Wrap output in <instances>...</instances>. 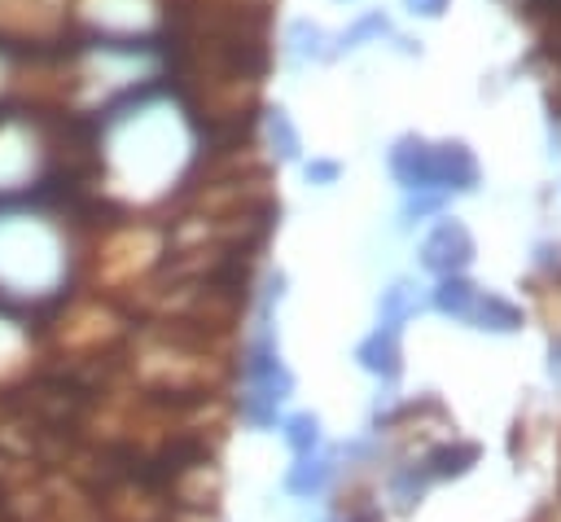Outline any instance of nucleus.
<instances>
[{
    "instance_id": "7ed1b4c3",
    "label": "nucleus",
    "mask_w": 561,
    "mask_h": 522,
    "mask_svg": "<svg viewBox=\"0 0 561 522\" xmlns=\"http://www.w3.org/2000/svg\"><path fill=\"white\" fill-rule=\"evenodd\" d=\"M359 360H364V368H373V373H394V342H390V333H373V338L359 347Z\"/></svg>"
},
{
    "instance_id": "20e7f679",
    "label": "nucleus",
    "mask_w": 561,
    "mask_h": 522,
    "mask_svg": "<svg viewBox=\"0 0 561 522\" xmlns=\"http://www.w3.org/2000/svg\"><path fill=\"white\" fill-rule=\"evenodd\" d=\"M272 140L280 145V154H285V158H294V154H298V140H294V127H289L285 110H276V114H272Z\"/></svg>"
},
{
    "instance_id": "f257e3e1",
    "label": "nucleus",
    "mask_w": 561,
    "mask_h": 522,
    "mask_svg": "<svg viewBox=\"0 0 561 522\" xmlns=\"http://www.w3.org/2000/svg\"><path fill=\"white\" fill-rule=\"evenodd\" d=\"M324 483H329V465H324V461H307V456H302V461L289 469V478H285V487H289L294 496H316Z\"/></svg>"
},
{
    "instance_id": "f03ea898",
    "label": "nucleus",
    "mask_w": 561,
    "mask_h": 522,
    "mask_svg": "<svg viewBox=\"0 0 561 522\" xmlns=\"http://www.w3.org/2000/svg\"><path fill=\"white\" fill-rule=\"evenodd\" d=\"M285 443H289L298 456H311V447L320 443V421H316V417H307V412L289 417V421H285Z\"/></svg>"
},
{
    "instance_id": "39448f33",
    "label": "nucleus",
    "mask_w": 561,
    "mask_h": 522,
    "mask_svg": "<svg viewBox=\"0 0 561 522\" xmlns=\"http://www.w3.org/2000/svg\"><path fill=\"white\" fill-rule=\"evenodd\" d=\"M307 175H311V180H333V175H337V167H333V162H311V167H307Z\"/></svg>"
}]
</instances>
